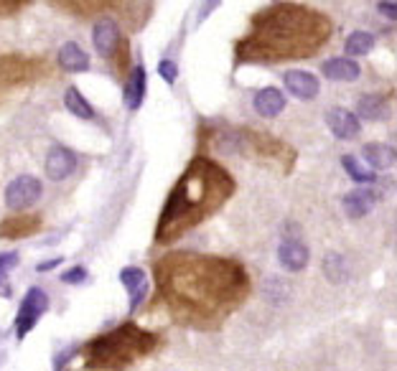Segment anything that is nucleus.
<instances>
[{"mask_svg":"<svg viewBox=\"0 0 397 371\" xmlns=\"http://www.w3.org/2000/svg\"><path fill=\"white\" fill-rule=\"evenodd\" d=\"M84 280H87V270H84V267H71V270H66V273L61 275V283H66V285H82Z\"/></svg>","mask_w":397,"mask_h":371,"instance_id":"nucleus-27","label":"nucleus"},{"mask_svg":"<svg viewBox=\"0 0 397 371\" xmlns=\"http://www.w3.org/2000/svg\"><path fill=\"white\" fill-rule=\"evenodd\" d=\"M0 278H3V275H0Z\"/></svg>","mask_w":397,"mask_h":371,"instance_id":"nucleus-35","label":"nucleus"},{"mask_svg":"<svg viewBox=\"0 0 397 371\" xmlns=\"http://www.w3.org/2000/svg\"><path fill=\"white\" fill-rule=\"evenodd\" d=\"M51 3L56 8H61V11L79 18H89L94 13L110 11V8L117 6V0H51Z\"/></svg>","mask_w":397,"mask_h":371,"instance_id":"nucleus-17","label":"nucleus"},{"mask_svg":"<svg viewBox=\"0 0 397 371\" xmlns=\"http://www.w3.org/2000/svg\"><path fill=\"white\" fill-rule=\"evenodd\" d=\"M323 275L331 283H344L349 278V267H346L344 257L341 255H326L323 257Z\"/></svg>","mask_w":397,"mask_h":371,"instance_id":"nucleus-25","label":"nucleus"},{"mask_svg":"<svg viewBox=\"0 0 397 371\" xmlns=\"http://www.w3.org/2000/svg\"><path fill=\"white\" fill-rule=\"evenodd\" d=\"M219 3H222V0H206L204 8L198 11V21H196V24H201V21H206V18L211 16V11H214V8L219 6Z\"/></svg>","mask_w":397,"mask_h":371,"instance_id":"nucleus-32","label":"nucleus"},{"mask_svg":"<svg viewBox=\"0 0 397 371\" xmlns=\"http://www.w3.org/2000/svg\"><path fill=\"white\" fill-rule=\"evenodd\" d=\"M92 44H94V51L102 59H110L117 54V46H120V29H117V24L110 16H102L97 24H94Z\"/></svg>","mask_w":397,"mask_h":371,"instance_id":"nucleus-8","label":"nucleus"},{"mask_svg":"<svg viewBox=\"0 0 397 371\" xmlns=\"http://www.w3.org/2000/svg\"><path fill=\"white\" fill-rule=\"evenodd\" d=\"M143 97H146V69L143 66H135L130 71L128 87H125V105L128 110H138L143 105Z\"/></svg>","mask_w":397,"mask_h":371,"instance_id":"nucleus-22","label":"nucleus"},{"mask_svg":"<svg viewBox=\"0 0 397 371\" xmlns=\"http://www.w3.org/2000/svg\"><path fill=\"white\" fill-rule=\"evenodd\" d=\"M252 107H255L257 115L268 117V120L270 117H278L283 110H286V94H283L278 87H265L255 94Z\"/></svg>","mask_w":397,"mask_h":371,"instance_id":"nucleus-16","label":"nucleus"},{"mask_svg":"<svg viewBox=\"0 0 397 371\" xmlns=\"http://www.w3.org/2000/svg\"><path fill=\"white\" fill-rule=\"evenodd\" d=\"M161 343L158 333H151L135 323L117 325L115 331L102 333L84 346V359L89 369H123L146 359Z\"/></svg>","mask_w":397,"mask_h":371,"instance_id":"nucleus-4","label":"nucleus"},{"mask_svg":"<svg viewBox=\"0 0 397 371\" xmlns=\"http://www.w3.org/2000/svg\"><path fill=\"white\" fill-rule=\"evenodd\" d=\"M308 260H311L308 247H306L301 239L286 237L281 242V247H278V262H281V267L288 270V273H301V270H306Z\"/></svg>","mask_w":397,"mask_h":371,"instance_id":"nucleus-10","label":"nucleus"},{"mask_svg":"<svg viewBox=\"0 0 397 371\" xmlns=\"http://www.w3.org/2000/svg\"><path fill=\"white\" fill-rule=\"evenodd\" d=\"M283 81H286L288 94H293V97L301 99V102H311V99H316L318 97V92H321V84H318L316 74L303 71V69L288 71V74L283 76Z\"/></svg>","mask_w":397,"mask_h":371,"instance_id":"nucleus-9","label":"nucleus"},{"mask_svg":"<svg viewBox=\"0 0 397 371\" xmlns=\"http://www.w3.org/2000/svg\"><path fill=\"white\" fill-rule=\"evenodd\" d=\"M44 186L36 176H18L6 188V206L11 211H24L41 198Z\"/></svg>","mask_w":397,"mask_h":371,"instance_id":"nucleus-7","label":"nucleus"},{"mask_svg":"<svg viewBox=\"0 0 397 371\" xmlns=\"http://www.w3.org/2000/svg\"><path fill=\"white\" fill-rule=\"evenodd\" d=\"M234 178L216 161L196 156L166 198L156 224V244H174L222 209L234 193Z\"/></svg>","mask_w":397,"mask_h":371,"instance_id":"nucleus-3","label":"nucleus"},{"mask_svg":"<svg viewBox=\"0 0 397 371\" xmlns=\"http://www.w3.org/2000/svg\"><path fill=\"white\" fill-rule=\"evenodd\" d=\"M41 229V216L39 214H21V216H11L0 224V237L3 239H24L31 237Z\"/></svg>","mask_w":397,"mask_h":371,"instance_id":"nucleus-14","label":"nucleus"},{"mask_svg":"<svg viewBox=\"0 0 397 371\" xmlns=\"http://www.w3.org/2000/svg\"><path fill=\"white\" fill-rule=\"evenodd\" d=\"M377 201H380V193L377 191H372V188H356V191L346 193L341 206H344L349 219H362V216H367L374 209Z\"/></svg>","mask_w":397,"mask_h":371,"instance_id":"nucleus-15","label":"nucleus"},{"mask_svg":"<svg viewBox=\"0 0 397 371\" xmlns=\"http://www.w3.org/2000/svg\"><path fill=\"white\" fill-rule=\"evenodd\" d=\"M41 74H46V64L39 59L0 56V89L18 87L31 79H39Z\"/></svg>","mask_w":397,"mask_h":371,"instance_id":"nucleus-5","label":"nucleus"},{"mask_svg":"<svg viewBox=\"0 0 397 371\" xmlns=\"http://www.w3.org/2000/svg\"><path fill=\"white\" fill-rule=\"evenodd\" d=\"M331 21L301 3H278L252 16L250 31L234 44L240 64L308 59L331 39Z\"/></svg>","mask_w":397,"mask_h":371,"instance_id":"nucleus-2","label":"nucleus"},{"mask_svg":"<svg viewBox=\"0 0 397 371\" xmlns=\"http://www.w3.org/2000/svg\"><path fill=\"white\" fill-rule=\"evenodd\" d=\"M374 49V36L367 34V31H354V34L346 39L344 44V51L349 56H364Z\"/></svg>","mask_w":397,"mask_h":371,"instance_id":"nucleus-24","label":"nucleus"},{"mask_svg":"<svg viewBox=\"0 0 397 371\" xmlns=\"http://www.w3.org/2000/svg\"><path fill=\"white\" fill-rule=\"evenodd\" d=\"M61 265V257H54V260H49V262H41V265H39V270H41V273H46V270H54V267H59Z\"/></svg>","mask_w":397,"mask_h":371,"instance_id":"nucleus-34","label":"nucleus"},{"mask_svg":"<svg viewBox=\"0 0 397 371\" xmlns=\"http://www.w3.org/2000/svg\"><path fill=\"white\" fill-rule=\"evenodd\" d=\"M49 308V295L41 290V288H31L26 293L24 303L18 308V315H16V336L18 338H26L29 331H34V325L39 323L44 313H46Z\"/></svg>","mask_w":397,"mask_h":371,"instance_id":"nucleus-6","label":"nucleus"},{"mask_svg":"<svg viewBox=\"0 0 397 371\" xmlns=\"http://www.w3.org/2000/svg\"><path fill=\"white\" fill-rule=\"evenodd\" d=\"M390 112V102L385 94H364L356 99V115L364 120H385Z\"/></svg>","mask_w":397,"mask_h":371,"instance_id":"nucleus-21","label":"nucleus"},{"mask_svg":"<svg viewBox=\"0 0 397 371\" xmlns=\"http://www.w3.org/2000/svg\"><path fill=\"white\" fill-rule=\"evenodd\" d=\"M326 125H328V130L341 140H351L359 135V117H356L354 112L344 110V107H333V110H328Z\"/></svg>","mask_w":397,"mask_h":371,"instance_id":"nucleus-13","label":"nucleus"},{"mask_svg":"<svg viewBox=\"0 0 397 371\" xmlns=\"http://www.w3.org/2000/svg\"><path fill=\"white\" fill-rule=\"evenodd\" d=\"M16 265H18L16 252H3V255H0V273H3V270H13Z\"/></svg>","mask_w":397,"mask_h":371,"instance_id":"nucleus-30","label":"nucleus"},{"mask_svg":"<svg viewBox=\"0 0 397 371\" xmlns=\"http://www.w3.org/2000/svg\"><path fill=\"white\" fill-rule=\"evenodd\" d=\"M74 354H76V348L69 346V348L64 351V354H59V356H56V361H54V369H64L66 361H69V356H74Z\"/></svg>","mask_w":397,"mask_h":371,"instance_id":"nucleus-33","label":"nucleus"},{"mask_svg":"<svg viewBox=\"0 0 397 371\" xmlns=\"http://www.w3.org/2000/svg\"><path fill=\"white\" fill-rule=\"evenodd\" d=\"M156 290L174 320L191 328H216L250 295L247 270L214 255H166L153 265Z\"/></svg>","mask_w":397,"mask_h":371,"instance_id":"nucleus-1","label":"nucleus"},{"mask_svg":"<svg viewBox=\"0 0 397 371\" xmlns=\"http://www.w3.org/2000/svg\"><path fill=\"white\" fill-rule=\"evenodd\" d=\"M321 74L331 81H354V79H359L362 69H359V64H356L354 59L341 56V59H328V61H323Z\"/></svg>","mask_w":397,"mask_h":371,"instance_id":"nucleus-18","label":"nucleus"},{"mask_svg":"<svg viewBox=\"0 0 397 371\" xmlns=\"http://www.w3.org/2000/svg\"><path fill=\"white\" fill-rule=\"evenodd\" d=\"M120 283H123L125 290L130 293V313H135V308L148 298L146 270H143V267H125L123 273H120Z\"/></svg>","mask_w":397,"mask_h":371,"instance_id":"nucleus-12","label":"nucleus"},{"mask_svg":"<svg viewBox=\"0 0 397 371\" xmlns=\"http://www.w3.org/2000/svg\"><path fill=\"white\" fill-rule=\"evenodd\" d=\"M56 61H59V66H61V69L71 71V74L89 69V56L84 54V49L79 46V44H74V41H69V44H64V46L59 49Z\"/></svg>","mask_w":397,"mask_h":371,"instance_id":"nucleus-19","label":"nucleus"},{"mask_svg":"<svg viewBox=\"0 0 397 371\" xmlns=\"http://www.w3.org/2000/svg\"><path fill=\"white\" fill-rule=\"evenodd\" d=\"M158 74L164 76V81H169V84H174L176 76H179V66H176L174 61H169V59H164V61L158 64Z\"/></svg>","mask_w":397,"mask_h":371,"instance_id":"nucleus-28","label":"nucleus"},{"mask_svg":"<svg viewBox=\"0 0 397 371\" xmlns=\"http://www.w3.org/2000/svg\"><path fill=\"white\" fill-rule=\"evenodd\" d=\"M64 105H66V110H69L74 117H79V120H92V117H94L92 105H89L87 99H84V94L79 92L76 87H69V89H66Z\"/></svg>","mask_w":397,"mask_h":371,"instance_id":"nucleus-23","label":"nucleus"},{"mask_svg":"<svg viewBox=\"0 0 397 371\" xmlns=\"http://www.w3.org/2000/svg\"><path fill=\"white\" fill-rule=\"evenodd\" d=\"M76 168V156L66 146H54L46 156V176L51 181H66Z\"/></svg>","mask_w":397,"mask_h":371,"instance_id":"nucleus-11","label":"nucleus"},{"mask_svg":"<svg viewBox=\"0 0 397 371\" xmlns=\"http://www.w3.org/2000/svg\"><path fill=\"white\" fill-rule=\"evenodd\" d=\"M362 158L367 161L369 168L374 171H385L395 166V148L387 146V143H367L362 148Z\"/></svg>","mask_w":397,"mask_h":371,"instance_id":"nucleus-20","label":"nucleus"},{"mask_svg":"<svg viewBox=\"0 0 397 371\" xmlns=\"http://www.w3.org/2000/svg\"><path fill=\"white\" fill-rule=\"evenodd\" d=\"M31 0H0V18L3 16H13V13H18L21 8L29 6Z\"/></svg>","mask_w":397,"mask_h":371,"instance_id":"nucleus-29","label":"nucleus"},{"mask_svg":"<svg viewBox=\"0 0 397 371\" xmlns=\"http://www.w3.org/2000/svg\"><path fill=\"white\" fill-rule=\"evenodd\" d=\"M377 11L385 13V16L390 18V21L397 16V8H395V3H392V0H380V3H377Z\"/></svg>","mask_w":397,"mask_h":371,"instance_id":"nucleus-31","label":"nucleus"},{"mask_svg":"<svg viewBox=\"0 0 397 371\" xmlns=\"http://www.w3.org/2000/svg\"><path fill=\"white\" fill-rule=\"evenodd\" d=\"M341 163H344V171L349 173V178L356 181V183H372V181H374V173H372V171H367L364 166H359V161H356V158L346 156Z\"/></svg>","mask_w":397,"mask_h":371,"instance_id":"nucleus-26","label":"nucleus"}]
</instances>
